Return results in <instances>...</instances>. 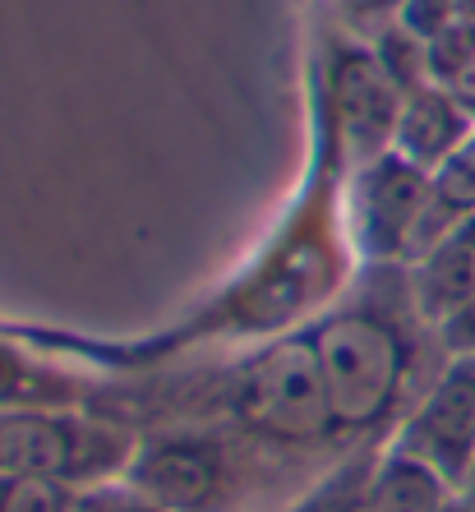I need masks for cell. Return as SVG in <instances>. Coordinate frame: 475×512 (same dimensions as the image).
<instances>
[{
  "label": "cell",
  "instance_id": "obj_1",
  "mask_svg": "<svg viewBox=\"0 0 475 512\" xmlns=\"http://www.w3.org/2000/svg\"><path fill=\"white\" fill-rule=\"evenodd\" d=\"M130 434L65 406H0V476L79 489L130 466Z\"/></svg>",
  "mask_w": 475,
  "mask_h": 512
},
{
  "label": "cell",
  "instance_id": "obj_2",
  "mask_svg": "<svg viewBox=\"0 0 475 512\" xmlns=\"http://www.w3.org/2000/svg\"><path fill=\"white\" fill-rule=\"evenodd\" d=\"M337 434H365L388 416L406 383V337L374 310H342L314 328Z\"/></svg>",
  "mask_w": 475,
  "mask_h": 512
},
{
  "label": "cell",
  "instance_id": "obj_3",
  "mask_svg": "<svg viewBox=\"0 0 475 512\" xmlns=\"http://www.w3.org/2000/svg\"><path fill=\"white\" fill-rule=\"evenodd\" d=\"M236 416L268 443L305 448L333 439V406L314 333H286L250 356L236 374Z\"/></svg>",
  "mask_w": 475,
  "mask_h": 512
},
{
  "label": "cell",
  "instance_id": "obj_4",
  "mask_svg": "<svg viewBox=\"0 0 475 512\" xmlns=\"http://www.w3.org/2000/svg\"><path fill=\"white\" fill-rule=\"evenodd\" d=\"M429 217V171L397 153L374 157L351 185V236L379 263H411Z\"/></svg>",
  "mask_w": 475,
  "mask_h": 512
},
{
  "label": "cell",
  "instance_id": "obj_5",
  "mask_svg": "<svg viewBox=\"0 0 475 512\" xmlns=\"http://www.w3.org/2000/svg\"><path fill=\"white\" fill-rule=\"evenodd\" d=\"M392 448L434 466L457 494L475 457V356H448L443 374L429 383Z\"/></svg>",
  "mask_w": 475,
  "mask_h": 512
},
{
  "label": "cell",
  "instance_id": "obj_6",
  "mask_svg": "<svg viewBox=\"0 0 475 512\" xmlns=\"http://www.w3.org/2000/svg\"><path fill=\"white\" fill-rule=\"evenodd\" d=\"M125 485L157 512H213L226 494V453L213 439L171 434L134 448Z\"/></svg>",
  "mask_w": 475,
  "mask_h": 512
},
{
  "label": "cell",
  "instance_id": "obj_7",
  "mask_svg": "<svg viewBox=\"0 0 475 512\" xmlns=\"http://www.w3.org/2000/svg\"><path fill=\"white\" fill-rule=\"evenodd\" d=\"M402 102L406 93L397 88L379 51H342V60H337V111H342V134L360 167L392 153V130L402 116Z\"/></svg>",
  "mask_w": 475,
  "mask_h": 512
},
{
  "label": "cell",
  "instance_id": "obj_8",
  "mask_svg": "<svg viewBox=\"0 0 475 512\" xmlns=\"http://www.w3.org/2000/svg\"><path fill=\"white\" fill-rule=\"evenodd\" d=\"M471 134H475V120L452 102V93L425 84L416 93H406L397 130H392V153L434 176Z\"/></svg>",
  "mask_w": 475,
  "mask_h": 512
},
{
  "label": "cell",
  "instance_id": "obj_9",
  "mask_svg": "<svg viewBox=\"0 0 475 512\" xmlns=\"http://www.w3.org/2000/svg\"><path fill=\"white\" fill-rule=\"evenodd\" d=\"M466 296H475V217L411 263V300L429 328H439Z\"/></svg>",
  "mask_w": 475,
  "mask_h": 512
},
{
  "label": "cell",
  "instance_id": "obj_10",
  "mask_svg": "<svg viewBox=\"0 0 475 512\" xmlns=\"http://www.w3.org/2000/svg\"><path fill=\"white\" fill-rule=\"evenodd\" d=\"M452 499L457 494L434 466L416 462L402 448H388L379 457V466L369 471L360 512H448Z\"/></svg>",
  "mask_w": 475,
  "mask_h": 512
},
{
  "label": "cell",
  "instance_id": "obj_11",
  "mask_svg": "<svg viewBox=\"0 0 475 512\" xmlns=\"http://www.w3.org/2000/svg\"><path fill=\"white\" fill-rule=\"evenodd\" d=\"M471 217H475V134L448 157V162H443L439 171H434V176H429V217H425V227H420L416 259L425 250H434L448 231H457L462 222H471Z\"/></svg>",
  "mask_w": 475,
  "mask_h": 512
},
{
  "label": "cell",
  "instance_id": "obj_12",
  "mask_svg": "<svg viewBox=\"0 0 475 512\" xmlns=\"http://www.w3.org/2000/svg\"><path fill=\"white\" fill-rule=\"evenodd\" d=\"M475 56V24L471 19H452L439 37L425 42V79L434 88H448Z\"/></svg>",
  "mask_w": 475,
  "mask_h": 512
},
{
  "label": "cell",
  "instance_id": "obj_13",
  "mask_svg": "<svg viewBox=\"0 0 475 512\" xmlns=\"http://www.w3.org/2000/svg\"><path fill=\"white\" fill-rule=\"evenodd\" d=\"M0 512H74V489L0 476Z\"/></svg>",
  "mask_w": 475,
  "mask_h": 512
},
{
  "label": "cell",
  "instance_id": "obj_14",
  "mask_svg": "<svg viewBox=\"0 0 475 512\" xmlns=\"http://www.w3.org/2000/svg\"><path fill=\"white\" fill-rule=\"evenodd\" d=\"M457 19V5L452 0H397V28L416 42L439 37L443 28Z\"/></svg>",
  "mask_w": 475,
  "mask_h": 512
},
{
  "label": "cell",
  "instance_id": "obj_15",
  "mask_svg": "<svg viewBox=\"0 0 475 512\" xmlns=\"http://www.w3.org/2000/svg\"><path fill=\"white\" fill-rule=\"evenodd\" d=\"M365 485H369L365 471H346V476L328 480L323 489H314V494H309L300 508H291V512H360Z\"/></svg>",
  "mask_w": 475,
  "mask_h": 512
},
{
  "label": "cell",
  "instance_id": "obj_16",
  "mask_svg": "<svg viewBox=\"0 0 475 512\" xmlns=\"http://www.w3.org/2000/svg\"><path fill=\"white\" fill-rule=\"evenodd\" d=\"M0 406H56L42 393V379L28 365H19L5 346H0Z\"/></svg>",
  "mask_w": 475,
  "mask_h": 512
},
{
  "label": "cell",
  "instance_id": "obj_17",
  "mask_svg": "<svg viewBox=\"0 0 475 512\" xmlns=\"http://www.w3.org/2000/svg\"><path fill=\"white\" fill-rule=\"evenodd\" d=\"M434 333H439L448 356H475V296H466Z\"/></svg>",
  "mask_w": 475,
  "mask_h": 512
},
{
  "label": "cell",
  "instance_id": "obj_18",
  "mask_svg": "<svg viewBox=\"0 0 475 512\" xmlns=\"http://www.w3.org/2000/svg\"><path fill=\"white\" fill-rule=\"evenodd\" d=\"M443 93H452V102H457V107L475 120V56H471V65H466V70L457 74L448 88H443Z\"/></svg>",
  "mask_w": 475,
  "mask_h": 512
},
{
  "label": "cell",
  "instance_id": "obj_19",
  "mask_svg": "<svg viewBox=\"0 0 475 512\" xmlns=\"http://www.w3.org/2000/svg\"><path fill=\"white\" fill-rule=\"evenodd\" d=\"M88 508L93 512H157L148 503H139L134 494H125V499H88Z\"/></svg>",
  "mask_w": 475,
  "mask_h": 512
},
{
  "label": "cell",
  "instance_id": "obj_20",
  "mask_svg": "<svg viewBox=\"0 0 475 512\" xmlns=\"http://www.w3.org/2000/svg\"><path fill=\"white\" fill-rule=\"evenodd\" d=\"M457 499L471 503V508H475V457H471V466H466V480L457 485Z\"/></svg>",
  "mask_w": 475,
  "mask_h": 512
},
{
  "label": "cell",
  "instance_id": "obj_21",
  "mask_svg": "<svg viewBox=\"0 0 475 512\" xmlns=\"http://www.w3.org/2000/svg\"><path fill=\"white\" fill-rule=\"evenodd\" d=\"M452 5H457V19H471L475 24V0H452Z\"/></svg>",
  "mask_w": 475,
  "mask_h": 512
},
{
  "label": "cell",
  "instance_id": "obj_22",
  "mask_svg": "<svg viewBox=\"0 0 475 512\" xmlns=\"http://www.w3.org/2000/svg\"><path fill=\"white\" fill-rule=\"evenodd\" d=\"M448 512H475V508H471V503H462V499H452V503H448Z\"/></svg>",
  "mask_w": 475,
  "mask_h": 512
},
{
  "label": "cell",
  "instance_id": "obj_23",
  "mask_svg": "<svg viewBox=\"0 0 475 512\" xmlns=\"http://www.w3.org/2000/svg\"><path fill=\"white\" fill-rule=\"evenodd\" d=\"M74 512H93V508H88V499H84V503H74Z\"/></svg>",
  "mask_w": 475,
  "mask_h": 512
}]
</instances>
